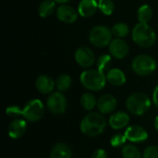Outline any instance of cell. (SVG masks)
Here are the masks:
<instances>
[{
    "label": "cell",
    "instance_id": "18",
    "mask_svg": "<svg viewBox=\"0 0 158 158\" xmlns=\"http://www.w3.org/2000/svg\"><path fill=\"white\" fill-rule=\"evenodd\" d=\"M50 158H72L70 147L64 143H58L51 150Z\"/></svg>",
    "mask_w": 158,
    "mask_h": 158
},
{
    "label": "cell",
    "instance_id": "33",
    "mask_svg": "<svg viewBox=\"0 0 158 158\" xmlns=\"http://www.w3.org/2000/svg\"><path fill=\"white\" fill-rule=\"evenodd\" d=\"M56 3H60V4H65L67 2H69L70 0H54Z\"/></svg>",
    "mask_w": 158,
    "mask_h": 158
},
{
    "label": "cell",
    "instance_id": "12",
    "mask_svg": "<svg viewBox=\"0 0 158 158\" xmlns=\"http://www.w3.org/2000/svg\"><path fill=\"white\" fill-rule=\"evenodd\" d=\"M109 51L113 57L118 59L124 58L129 53L128 44L121 38H117L109 44Z\"/></svg>",
    "mask_w": 158,
    "mask_h": 158
},
{
    "label": "cell",
    "instance_id": "7",
    "mask_svg": "<svg viewBox=\"0 0 158 158\" xmlns=\"http://www.w3.org/2000/svg\"><path fill=\"white\" fill-rule=\"evenodd\" d=\"M44 114V106L41 100L32 99L29 101L22 108V117L29 122L40 120Z\"/></svg>",
    "mask_w": 158,
    "mask_h": 158
},
{
    "label": "cell",
    "instance_id": "34",
    "mask_svg": "<svg viewBox=\"0 0 158 158\" xmlns=\"http://www.w3.org/2000/svg\"><path fill=\"white\" fill-rule=\"evenodd\" d=\"M155 127H156V131H158V116L156 118V120H155Z\"/></svg>",
    "mask_w": 158,
    "mask_h": 158
},
{
    "label": "cell",
    "instance_id": "9",
    "mask_svg": "<svg viewBox=\"0 0 158 158\" xmlns=\"http://www.w3.org/2000/svg\"><path fill=\"white\" fill-rule=\"evenodd\" d=\"M75 59L79 66L87 69L95 62V55L92 49L87 46H81L75 52Z\"/></svg>",
    "mask_w": 158,
    "mask_h": 158
},
{
    "label": "cell",
    "instance_id": "14",
    "mask_svg": "<svg viewBox=\"0 0 158 158\" xmlns=\"http://www.w3.org/2000/svg\"><path fill=\"white\" fill-rule=\"evenodd\" d=\"M130 116L124 111H118L111 115L108 119V124L113 130H122L130 123Z\"/></svg>",
    "mask_w": 158,
    "mask_h": 158
},
{
    "label": "cell",
    "instance_id": "31",
    "mask_svg": "<svg viewBox=\"0 0 158 158\" xmlns=\"http://www.w3.org/2000/svg\"><path fill=\"white\" fill-rule=\"evenodd\" d=\"M91 158H107V154H106V152L104 149L100 148V149L95 150L93 153Z\"/></svg>",
    "mask_w": 158,
    "mask_h": 158
},
{
    "label": "cell",
    "instance_id": "17",
    "mask_svg": "<svg viewBox=\"0 0 158 158\" xmlns=\"http://www.w3.org/2000/svg\"><path fill=\"white\" fill-rule=\"evenodd\" d=\"M97 8L98 2L96 0H81L78 6V13L84 18H89L94 15Z\"/></svg>",
    "mask_w": 158,
    "mask_h": 158
},
{
    "label": "cell",
    "instance_id": "32",
    "mask_svg": "<svg viewBox=\"0 0 158 158\" xmlns=\"http://www.w3.org/2000/svg\"><path fill=\"white\" fill-rule=\"evenodd\" d=\"M153 102L156 106V107L158 109V85L155 88L153 93Z\"/></svg>",
    "mask_w": 158,
    "mask_h": 158
},
{
    "label": "cell",
    "instance_id": "10",
    "mask_svg": "<svg viewBox=\"0 0 158 158\" xmlns=\"http://www.w3.org/2000/svg\"><path fill=\"white\" fill-rule=\"evenodd\" d=\"M124 134L127 140L133 143H143L148 139V133L146 130L139 125H132L128 127Z\"/></svg>",
    "mask_w": 158,
    "mask_h": 158
},
{
    "label": "cell",
    "instance_id": "2",
    "mask_svg": "<svg viewBox=\"0 0 158 158\" xmlns=\"http://www.w3.org/2000/svg\"><path fill=\"white\" fill-rule=\"evenodd\" d=\"M132 40L141 47H150L156 43V35L147 23L139 22L132 30Z\"/></svg>",
    "mask_w": 158,
    "mask_h": 158
},
{
    "label": "cell",
    "instance_id": "6",
    "mask_svg": "<svg viewBox=\"0 0 158 158\" xmlns=\"http://www.w3.org/2000/svg\"><path fill=\"white\" fill-rule=\"evenodd\" d=\"M112 31L106 26H95L92 29L89 34L90 42L93 45L96 47H105L109 45L111 43L112 37Z\"/></svg>",
    "mask_w": 158,
    "mask_h": 158
},
{
    "label": "cell",
    "instance_id": "29",
    "mask_svg": "<svg viewBox=\"0 0 158 158\" xmlns=\"http://www.w3.org/2000/svg\"><path fill=\"white\" fill-rule=\"evenodd\" d=\"M143 158H158V145H150L143 151Z\"/></svg>",
    "mask_w": 158,
    "mask_h": 158
},
{
    "label": "cell",
    "instance_id": "8",
    "mask_svg": "<svg viewBox=\"0 0 158 158\" xmlns=\"http://www.w3.org/2000/svg\"><path fill=\"white\" fill-rule=\"evenodd\" d=\"M67 98L61 92L52 93L46 101L48 110L54 115H62L67 109Z\"/></svg>",
    "mask_w": 158,
    "mask_h": 158
},
{
    "label": "cell",
    "instance_id": "16",
    "mask_svg": "<svg viewBox=\"0 0 158 158\" xmlns=\"http://www.w3.org/2000/svg\"><path fill=\"white\" fill-rule=\"evenodd\" d=\"M56 86L55 81L53 79L47 75H41L36 79L35 87L36 89L43 94H51Z\"/></svg>",
    "mask_w": 158,
    "mask_h": 158
},
{
    "label": "cell",
    "instance_id": "23",
    "mask_svg": "<svg viewBox=\"0 0 158 158\" xmlns=\"http://www.w3.org/2000/svg\"><path fill=\"white\" fill-rule=\"evenodd\" d=\"M138 20L143 23H147L153 17V10L148 5H143L139 7L137 12Z\"/></svg>",
    "mask_w": 158,
    "mask_h": 158
},
{
    "label": "cell",
    "instance_id": "20",
    "mask_svg": "<svg viewBox=\"0 0 158 158\" xmlns=\"http://www.w3.org/2000/svg\"><path fill=\"white\" fill-rule=\"evenodd\" d=\"M55 8L56 2L54 0H44L40 4L38 7V13L42 18H47L53 14Z\"/></svg>",
    "mask_w": 158,
    "mask_h": 158
},
{
    "label": "cell",
    "instance_id": "27",
    "mask_svg": "<svg viewBox=\"0 0 158 158\" xmlns=\"http://www.w3.org/2000/svg\"><path fill=\"white\" fill-rule=\"evenodd\" d=\"M111 64V56L109 55H103L97 60V69L104 72Z\"/></svg>",
    "mask_w": 158,
    "mask_h": 158
},
{
    "label": "cell",
    "instance_id": "22",
    "mask_svg": "<svg viewBox=\"0 0 158 158\" xmlns=\"http://www.w3.org/2000/svg\"><path fill=\"white\" fill-rule=\"evenodd\" d=\"M121 154L123 158H143L140 149L133 144L124 145Z\"/></svg>",
    "mask_w": 158,
    "mask_h": 158
},
{
    "label": "cell",
    "instance_id": "26",
    "mask_svg": "<svg viewBox=\"0 0 158 158\" xmlns=\"http://www.w3.org/2000/svg\"><path fill=\"white\" fill-rule=\"evenodd\" d=\"M98 8L106 16H109L113 13L115 9V4L113 0H99Z\"/></svg>",
    "mask_w": 158,
    "mask_h": 158
},
{
    "label": "cell",
    "instance_id": "19",
    "mask_svg": "<svg viewBox=\"0 0 158 158\" xmlns=\"http://www.w3.org/2000/svg\"><path fill=\"white\" fill-rule=\"evenodd\" d=\"M106 77V81L114 86H121L126 82V76L119 69H111Z\"/></svg>",
    "mask_w": 158,
    "mask_h": 158
},
{
    "label": "cell",
    "instance_id": "25",
    "mask_svg": "<svg viewBox=\"0 0 158 158\" xmlns=\"http://www.w3.org/2000/svg\"><path fill=\"white\" fill-rule=\"evenodd\" d=\"M112 33L118 38H123L128 35L130 30L127 24L123 22H118L112 27Z\"/></svg>",
    "mask_w": 158,
    "mask_h": 158
},
{
    "label": "cell",
    "instance_id": "21",
    "mask_svg": "<svg viewBox=\"0 0 158 158\" xmlns=\"http://www.w3.org/2000/svg\"><path fill=\"white\" fill-rule=\"evenodd\" d=\"M81 105L85 110L91 111L97 106V101L93 94L85 93L81 97Z\"/></svg>",
    "mask_w": 158,
    "mask_h": 158
},
{
    "label": "cell",
    "instance_id": "11",
    "mask_svg": "<svg viewBox=\"0 0 158 158\" xmlns=\"http://www.w3.org/2000/svg\"><path fill=\"white\" fill-rule=\"evenodd\" d=\"M117 106H118V102H117L116 97L112 94H106L102 95L97 100V106H97V108L101 114L107 115V114L114 112Z\"/></svg>",
    "mask_w": 158,
    "mask_h": 158
},
{
    "label": "cell",
    "instance_id": "1",
    "mask_svg": "<svg viewBox=\"0 0 158 158\" xmlns=\"http://www.w3.org/2000/svg\"><path fill=\"white\" fill-rule=\"evenodd\" d=\"M106 127V120L103 114L98 112H91L87 114L81 120V131L87 137H96L104 132Z\"/></svg>",
    "mask_w": 158,
    "mask_h": 158
},
{
    "label": "cell",
    "instance_id": "3",
    "mask_svg": "<svg viewBox=\"0 0 158 158\" xmlns=\"http://www.w3.org/2000/svg\"><path fill=\"white\" fill-rule=\"evenodd\" d=\"M150 98L143 93H134L126 100V107L128 111L135 116L144 115L151 107Z\"/></svg>",
    "mask_w": 158,
    "mask_h": 158
},
{
    "label": "cell",
    "instance_id": "4",
    "mask_svg": "<svg viewBox=\"0 0 158 158\" xmlns=\"http://www.w3.org/2000/svg\"><path fill=\"white\" fill-rule=\"evenodd\" d=\"M81 82L90 91H100L106 83V77L99 69H88L81 74Z\"/></svg>",
    "mask_w": 158,
    "mask_h": 158
},
{
    "label": "cell",
    "instance_id": "28",
    "mask_svg": "<svg viewBox=\"0 0 158 158\" xmlns=\"http://www.w3.org/2000/svg\"><path fill=\"white\" fill-rule=\"evenodd\" d=\"M127 138L125 136V134H121V133H117L115 134L111 140H110V144L112 147L114 148H118V147H121L123 146L126 142H127Z\"/></svg>",
    "mask_w": 158,
    "mask_h": 158
},
{
    "label": "cell",
    "instance_id": "24",
    "mask_svg": "<svg viewBox=\"0 0 158 158\" xmlns=\"http://www.w3.org/2000/svg\"><path fill=\"white\" fill-rule=\"evenodd\" d=\"M71 86V78L67 74L60 75L56 81V87L58 92H66Z\"/></svg>",
    "mask_w": 158,
    "mask_h": 158
},
{
    "label": "cell",
    "instance_id": "15",
    "mask_svg": "<svg viewBox=\"0 0 158 158\" xmlns=\"http://www.w3.org/2000/svg\"><path fill=\"white\" fill-rule=\"evenodd\" d=\"M56 17L62 22L73 23L78 18V13L72 6L62 5L56 9Z\"/></svg>",
    "mask_w": 158,
    "mask_h": 158
},
{
    "label": "cell",
    "instance_id": "5",
    "mask_svg": "<svg viewBox=\"0 0 158 158\" xmlns=\"http://www.w3.org/2000/svg\"><path fill=\"white\" fill-rule=\"evenodd\" d=\"M131 67L137 75L148 76L156 69V62L148 55H140L133 59Z\"/></svg>",
    "mask_w": 158,
    "mask_h": 158
},
{
    "label": "cell",
    "instance_id": "30",
    "mask_svg": "<svg viewBox=\"0 0 158 158\" xmlns=\"http://www.w3.org/2000/svg\"><path fill=\"white\" fill-rule=\"evenodd\" d=\"M6 114L10 118H17L22 116V109L18 106H10L6 109Z\"/></svg>",
    "mask_w": 158,
    "mask_h": 158
},
{
    "label": "cell",
    "instance_id": "13",
    "mask_svg": "<svg viewBox=\"0 0 158 158\" xmlns=\"http://www.w3.org/2000/svg\"><path fill=\"white\" fill-rule=\"evenodd\" d=\"M27 120L21 118H15L8 125L7 133L11 139H19L22 137L27 130Z\"/></svg>",
    "mask_w": 158,
    "mask_h": 158
}]
</instances>
